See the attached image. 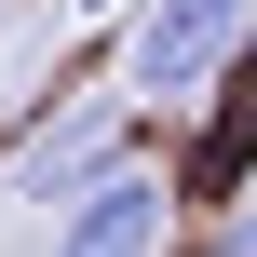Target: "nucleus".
<instances>
[{
  "mask_svg": "<svg viewBox=\"0 0 257 257\" xmlns=\"http://www.w3.org/2000/svg\"><path fill=\"white\" fill-rule=\"evenodd\" d=\"M108 163H136V108H122V95H68V108H41V122L14 136V163H0V176H14V203H41V217H54V203H68V190H95Z\"/></svg>",
  "mask_w": 257,
  "mask_h": 257,
  "instance_id": "obj_2",
  "label": "nucleus"
},
{
  "mask_svg": "<svg viewBox=\"0 0 257 257\" xmlns=\"http://www.w3.org/2000/svg\"><path fill=\"white\" fill-rule=\"evenodd\" d=\"M190 257H257V190H244V203H217V230H203Z\"/></svg>",
  "mask_w": 257,
  "mask_h": 257,
  "instance_id": "obj_4",
  "label": "nucleus"
},
{
  "mask_svg": "<svg viewBox=\"0 0 257 257\" xmlns=\"http://www.w3.org/2000/svg\"><path fill=\"white\" fill-rule=\"evenodd\" d=\"M257 0H136V14H108L122 27V95H203L217 68H230V41H244Z\"/></svg>",
  "mask_w": 257,
  "mask_h": 257,
  "instance_id": "obj_1",
  "label": "nucleus"
},
{
  "mask_svg": "<svg viewBox=\"0 0 257 257\" xmlns=\"http://www.w3.org/2000/svg\"><path fill=\"white\" fill-rule=\"evenodd\" d=\"M68 14H95V27H108V14H136V0H68Z\"/></svg>",
  "mask_w": 257,
  "mask_h": 257,
  "instance_id": "obj_5",
  "label": "nucleus"
},
{
  "mask_svg": "<svg viewBox=\"0 0 257 257\" xmlns=\"http://www.w3.org/2000/svg\"><path fill=\"white\" fill-rule=\"evenodd\" d=\"M0 14H14V0H0Z\"/></svg>",
  "mask_w": 257,
  "mask_h": 257,
  "instance_id": "obj_6",
  "label": "nucleus"
},
{
  "mask_svg": "<svg viewBox=\"0 0 257 257\" xmlns=\"http://www.w3.org/2000/svg\"><path fill=\"white\" fill-rule=\"evenodd\" d=\"M163 230H176V190L149 163H108L95 190L54 203V257H163Z\"/></svg>",
  "mask_w": 257,
  "mask_h": 257,
  "instance_id": "obj_3",
  "label": "nucleus"
}]
</instances>
